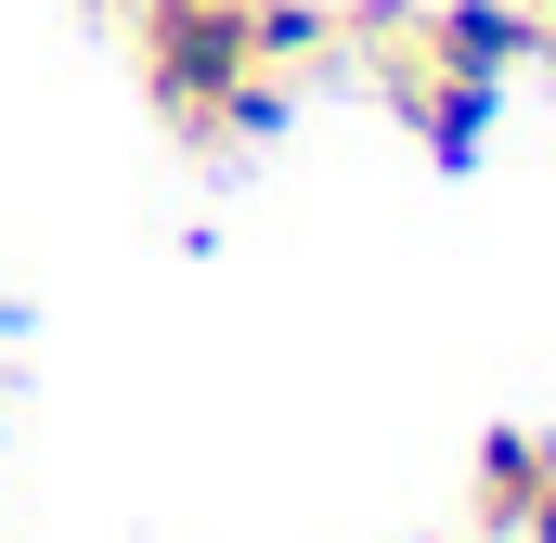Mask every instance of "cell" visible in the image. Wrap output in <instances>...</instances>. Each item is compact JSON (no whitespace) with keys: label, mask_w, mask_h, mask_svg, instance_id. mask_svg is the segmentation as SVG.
Listing matches in <instances>:
<instances>
[{"label":"cell","mask_w":556,"mask_h":543,"mask_svg":"<svg viewBox=\"0 0 556 543\" xmlns=\"http://www.w3.org/2000/svg\"><path fill=\"white\" fill-rule=\"evenodd\" d=\"M130 78L194 155H247L337 65V0H117Z\"/></svg>","instance_id":"cell-1"},{"label":"cell","mask_w":556,"mask_h":543,"mask_svg":"<svg viewBox=\"0 0 556 543\" xmlns=\"http://www.w3.org/2000/svg\"><path fill=\"white\" fill-rule=\"evenodd\" d=\"M427 52H453V65H479V78H518V65H544V13L531 0H415Z\"/></svg>","instance_id":"cell-2"},{"label":"cell","mask_w":556,"mask_h":543,"mask_svg":"<svg viewBox=\"0 0 556 543\" xmlns=\"http://www.w3.org/2000/svg\"><path fill=\"white\" fill-rule=\"evenodd\" d=\"M544 479H556V440H544V427H492V440H479V492H466V505H479V531L518 543V518H531V492H544Z\"/></svg>","instance_id":"cell-3"},{"label":"cell","mask_w":556,"mask_h":543,"mask_svg":"<svg viewBox=\"0 0 556 543\" xmlns=\"http://www.w3.org/2000/svg\"><path fill=\"white\" fill-rule=\"evenodd\" d=\"M518 543H556V479L531 492V518H518Z\"/></svg>","instance_id":"cell-4"},{"label":"cell","mask_w":556,"mask_h":543,"mask_svg":"<svg viewBox=\"0 0 556 543\" xmlns=\"http://www.w3.org/2000/svg\"><path fill=\"white\" fill-rule=\"evenodd\" d=\"M531 13H544V52H556V0H531Z\"/></svg>","instance_id":"cell-5"},{"label":"cell","mask_w":556,"mask_h":543,"mask_svg":"<svg viewBox=\"0 0 556 543\" xmlns=\"http://www.w3.org/2000/svg\"><path fill=\"white\" fill-rule=\"evenodd\" d=\"M91 13H117V0H91Z\"/></svg>","instance_id":"cell-6"}]
</instances>
